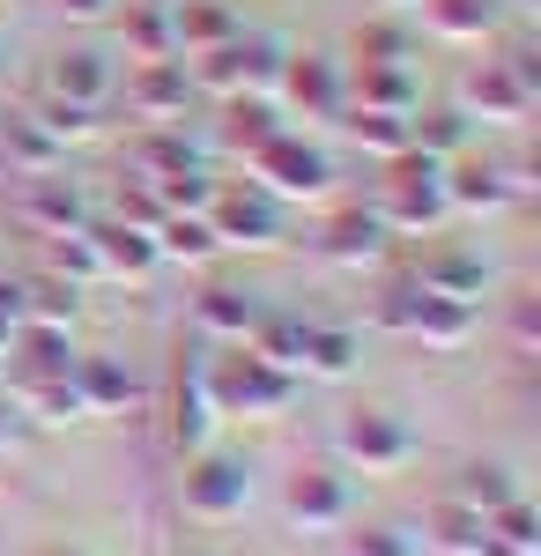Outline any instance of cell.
Segmentation results:
<instances>
[{
    "instance_id": "1",
    "label": "cell",
    "mask_w": 541,
    "mask_h": 556,
    "mask_svg": "<svg viewBox=\"0 0 541 556\" xmlns=\"http://www.w3.org/2000/svg\"><path fill=\"white\" fill-rule=\"evenodd\" d=\"M297 379L282 364H267L260 349H238V356H209V401L223 416H275V408H290Z\"/></svg>"
},
{
    "instance_id": "2",
    "label": "cell",
    "mask_w": 541,
    "mask_h": 556,
    "mask_svg": "<svg viewBox=\"0 0 541 556\" xmlns=\"http://www.w3.org/2000/svg\"><path fill=\"white\" fill-rule=\"evenodd\" d=\"M453 208L445 201V164H430V156H393V178H386V201H378V223L386 230H430L438 215Z\"/></svg>"
},
{
    "instance_id": "3",
    "label": "cell",
    "mask_w": 541,
    "mask_h": 556,
    "mask_svg": "<svg viewBox=\"0 0 541 556\" xmlns=\"http://www.w3.org/2000/svg\"><path fill=\"white\" fill-rule=\"evenodd\" d=\"M252 172L267 178V193H282V201H319V193H327V156L304 149V141H290V134H275V141L252 156Z\"/></svg>"
},
{
    "instance_id": "4",
    "label": "cell",
    "mask_w": 541,
    "mask_h": 556,
    "mask_svg": "<svg viewBox=\"0 0 541 556\" xmlns=\"http://www.w3.org/2000/svg\"><path fill=\"white\" fill-rule=\"evenodd\" d=\"M341 453L364 460V468H401V460L416 453V438H408L401 416H386V408H349V424H341Z\"/></svg>"
},
{
    "instance_id": "5",
    "label": "cell",
    "mask_w": 541,
    "mask_h": 556,
    "mask_svg": "<svg viewBox=\"0 0 541 556\" xmlns=\"http://www.w3.org/2000/svg\"><path fill=\"white\" fill-rule=\"evenodd\" d=\"M209 416H215V401H209V356H178V371H171V445L178 453H193L201 438H209Z\"/></svg>"
},
{
    "instance_id": "6",
    "label": "cell",
    "mask_w": 541,
    "mask_h": 556,
    "mask_svg": "<svg viewBox=\"0 0 541 556\" xmlns=\"http://www.w3.org/2000/svg\"><path fill=\"white\" fill-rule=\"evenodd\" d=\"M89 230V245H97V267H104V275H149V267H156V230H141V223H83Z\"/></svg>"
},
{
    "instance_id": "7",
    "label": "cell",
    "mask_w": 541,
    "mask_h": 556,
    "mask_svg": "<svg viewBox=\"0 0 541 556\" xmlns=\"http://www.w3.org/2000/svg\"><path fill=\"white\" fill-rule=\"evenodd\" d=\"M246 497H252V482L238 460H201V468L186 475V513H201V519L246 513Z\"/></svg>"
},
{
    "instance_id": "8",
    "label": "cell",
    "mask_w": 541,
    "mask_h": 556,
    "mask_svg": "<svg viewBox=\"0 0 541 556\" xmlns=\"http://www.w3.org/2000/svg\"><path fill=\"white\" fill-rule=\"evenodd\" d=\"M23 215L38 223V230H52V238H67V230H83L89 215H83V193L67 186V178H30V193H23Z\"/></svg>"
},
{
    "instance_id": "9",
    "label": "cell",
    "mask_w": 541,
    "mask_h": 556,
    "mask_svg": "<svg viewBox=\"0 0 541 556\" xmlns=\"http://www.w3.org/2000/svg\"><path fill=\"white\" fill-rule=\"evenodd\" d=\"M290 513L304 519V527H341V519H349V482L327 475V468L297 475L290 482Z\"/></svg>"
},
{
    "instance_id": "10",
    "label": "cell",
    "mask_w": 541,
    "mask_h": 556,
    "mask_svg": "<svg viewBox=\"0 0 541 556\" xmlns=\"http://www.w3.org/2000/svg\"><path fill=\"white\" fill-rule=\"evenodd\" d=\"M356 364V334L349 327H319V319H304V334H297V371H312V379H341Z\"/></svg>"
},
{
    "instance_id": "11",
    "label": "cell",
    "mask_w": 541,
    "mask_h": 556,
    "mask_svg": "<svg viewBox=\"0 0 541 556\" xmlns=\"http://www.w3.org/2000/svg\"><path fill=\"white\" fill-rule=\"evenodd\" d=\"M215 208V238H238V245H267L275 238V201L267 193H223Z\"/></svg>"
},
{
    "instance_id": "12",
    "label": "cell",
    "mask_w": 541,
    "mask_h": 556,
    "mask_svg": "<svg viewBox=\"0 0 541 556\" xmlns=\"http://www.w3.org/2000/svg\"><path fill=\"white\" fill-rule=\"evenodd\" d=\"M75 312H83V290L67 282V275H38V282H23V327H75Z\"/></svg>"
},
{
    "instance_id": "13",
    "label": "cell",
    "mask_w": 541,
    "mask_h": 556,
    "mask_svg": "<svg viewBox=\"0 0 541 556\" xmlns=\"http://www.w3.org/2000/svg\"><path fill=\"white\" fill-rule=\"evenodd\" d=\"M386 253V223L364 208H349V215H334L327 223V260H341V267H364V260Z\"/></svg>"
},
{
    "instance_id": "14",
    "label": "cell",
    "mask_w": 541,
    "mask_h": 556,
    "mask_svg": "<svg viewBox=\"0 0 541 556\" xmlns=\"http://www.w3.org/2000/svg\"><path fill=\"white\" fill-rule=\"evenodd\" d=\"M104 89H112V67H104V52H67L60 67H52V97L60 104H104Z\"/></svg>"
},
{
    "instance_id": "15",
    "label": "cell",
    "mask_w": 541,
    "mask_h": 556,
    "mask_svg": "<svg viewBox=\"0 0 541 556\" xmlns=\"http://www.w3.org/2000/svg\"><path fill=\"white\" fill-rule=\"evenodd\" d=\"M186 67H178V60H149V67H141V83H134V112H141V119H171V112H186Z\"/></svg>"
},
{
    "instance_id": "16",
    "label": "cell",
    "mask_w": 541,
    "mask_h": 556,
    "mask_svg": "<svg viewBox=\"0 0 541 556\" xmlns=\"http://www.w3.org/2000/svg\"><path fill=\"white\" fill-rule=\"evenodd\" d=\"M201 327L223 334V342H246L252 327H260V304H252L246 290H230V282H209V290H201Z\"/></svg>"
},
{
    "instance_id": "17",
    "label": "cell",
    "mask_w": 541,
    "mask_h": 556,
    "mask_svg": "<svg viewBox=\"0 0 541 556\" xmlns=\"http://www.w3.org/2000/svg\"><path fill=\"white\" fill-rule=\"evenodd\" d=\"M467 97H475V112H490V119H527V112H534V89L519 83L512 67H482Z\"/></svg>"
},
{
    "instance_id": "18",
    "label": "cell",
    "mask_w": 541,
    "mask_h": 556,
    "mask_svg": "<svg viewBox=\"0 0 541 556\" xmlns=\"http://www.w3.org/2000/svg\"><path fill=\"white\" fill-rule=\"evenodd\" d=\"M186 83H209L215 97H238V89H252V45H209V52H201V67H193V75H186Z\"/></svg>"
},
{
    "instance_id": "19",
    "label": "cell",
    "mask_w": 541,
    "mask_h": 556,
    "mask_svg": "<svg viewBox=\"0 0 541 556\" xmlns=\"http://www.w3.org/2000/svg\"><path fill=\"white\" fill-rule=\"evenodd\" d=\"M238 38V15L223 0H178V45L209 52V45H230Z\"/></svg>"
},
{
    "instance_id": "20",
    "label": "cell",
    "mask_w": 541,
    "mask_h": 556,
    "mask_svg": "<svg viewBox=\"0 0 541 556\" xmlns=\"http://www.w3.org/2000/svg\"><path fill=\"white\" fill-rule=\"evenodd\" d=\"M126 30H134V52H141V60H171V52H178V8H171V0H141V8L126 15Z\"/></svg>"
},
{
    "instance_id": "21",
    "label": "cell",
    "mask_w": 541,
    "mask_h": 556,
    "mask_svg": "<svg viewBox=\"0 0 541 556\" xmlns=\"http://www.w3.org/2000/svg\"><path fill=\"white\" fill-rule=\"evenodd\" d=\"M15 393H23V408H38L45 424H75V416H89L75 371H67V379H15Z\"/></svg>"
},
{
    "instance_id": "22",
    "label": "cell",
    "mask_w": 541,
    "mask_h": 556,
    "mask_svg": "<svg viewBox=\"0 0 541 556\" xmlns=\"http://www.w3.org/2000/svg\"><path fill=\"white\" fill-rule=\"evenodd\" d=\"M519 186H512V172H498V164H467V172L445 178V201H460V208H504Z\"/></svg>"
},
{
    "instance_id": "23",
    "label": "cell",
    "mask_w": 541,
    "mask_h": 556,
    "mask_svg": "<svg viewBox=\"0 0 541 556\" xmlns=\"http://www.w3.org/2000/svg\"><path fill=\"white\" fill-rule=\"evenodd\" d=\"M223 238H215V223L209 215H164L156 223V253H171V260H209Z\"/></svg>"
},
{
    "instance_id": "24",
    "label": "cell",
    "mask_w": 541,
    "mask_h": 556,
    "mask_svg": "<svg viewBox=\"0 0 541 556\" xmlns=\"http://www.w3.org/2000/svg\"><path fill=\"white\" fill-rule=\"evenodd\" d=\"M67 371H75L67 334H60V327H30V334H23V371H15V379H67Z\"/></svg>"
},
{
    "instance_id": "25",
    "label": "cell",
    "mask_w": 541,
    "mask_h": 556,
    "mask_svg": "<svg viewBox=\"0 0 541 556\" xmlns=\"http://www.w3.org/2000/svg\"><path fill=\"white\" fill-rule=\"evenodd\" d=\"M290 97H297V104H312L319 119H334V112H341V75H334L327 60H297V67H290Z\"/></svg>"
},
{
    "instance_id": "26",
    "label": "cell",
    "mask_w": 541,
    "mask_h": 556,
    "mask_svg": "<svg viewBox=\"0 0 541 556\" xmlns=\"http://www.w3.org/2000/svg\"><path fill=\"white\" fill-rule=\"evenodd\" d=\"M75 386H83L89 408H119V401H134V379H126L112 356H83V364H75Z\"/></svg>"
},
{
    "instance_id": "27",
    "label": "cell",
    "mask_w": 541,
    "mask_h": 556,
    "mask_svg": "<svg viewBox=\"0 0 541 556\" xmlns=\"http://www.w3.org/2000/svg\"><path fill=\"white\" fill-rule=\"evenodd\" d=\"M356 141L378 149V156H408L416 149V112H364L356 119Z\"/></svg>"
},
{
    "instance_id": "28",
    "label": "cell",
    "mask_w": 541,
    "mask_h": 556,
    "mask_svg": "<svg viewBox=\"0 0 541 556\" xmlns=\"http://www.w3.org/2000/svg\"><path fill=\"white\" fill-rule=\"evenodd\" d=\"M512 497H519V482H512L504 468H467V475H460V497H453V505H467V513L490 519V513H504Z\"/></svg>"
},
{
    "instance_id": "29",
    "label": "cell",
    "mask_w": 541,
    "mask_h": 556,
    "mask_svg": "<svg viewBox=\"0 0 541 556\" xmlns=\"http://www.w3.org/2000/svg\"><path fill=\"white\" fill-rule=\"evenodd\" d=\"M430 23L445 38H482L498 23V0H430Z\"/></svg>"
},
{
    "instance_id": "30",
    "label": "cell",
    "mask_w": 541,
    "mask_h": 556,
    "mask_svg": "<svg viewBox=\"0 0 541 556\" xmlns=\"http://www.w3.org/2000/svg\"><path fill=\"white\" fill-rule=\"evenodd\" d=\"M364 112H416V89H408V67H364Z\"/></svg>"
},
{
    "instance_id": "31",
    "label": "cell",
    "mask_w": 541,
    "mask_h": 556,
    "mask_svg": "<svg viewBox=\"0 0 541 556\" xmlns=\"http://www.w3.org/2000/svg\"><path fill=\"white\" fill-rule=\"evenodd\" d=\"M423 290H438V298H475V290H482V267H475V260H460V253H445V260H430V267H423L416 275Z\"/></svg>"
},
{
    "instance_id": "32",
    "label": "cell",
    "mask_w": 541,
    "mask_h": 556,
    "mask_svg": "<svg viewBox=\"0 0 541 556\" xmlns=\"http://www.w3.org/2000/svg\"><path fill=\"white\" fill-rule=\"evenodd\" d=\"M460 149H467V119H460V112H430V119H416V156L445 164V156H460Z\"/></svg>"
},
{
    "instance_id": "33",
    "label": "cell",
    "mask_w": 541,
    "mask_h": 556,
    "mask_svg": "<svg viewBox=\"0 0 541 556\" xmlns=\"http://www.w3.org/2000/svg\"><path fill=\"white\" fill-rule=\"evenodd\" d=\"M8 141H15V156H23V172L45 178L52 164H60V141L38 127V119H8Z\"/></svg>"
},
{
    "instance_id": "34",
    "label": "cell",
    "mask_w": 541,
    "mask_h": 556,
    "mask_svg": "<svg viewBox=\"0 0 541 556\" xmlns=\"http://www.w3.org/2000/svg\"><path fill=\"white\" fill-rule=\"evenodd\" d=\"M230 149H246V156H260V149H267V141H275V112H267V104H238V112H230Z\"/></svg>"
},
{
    "instance_id": "35",
    "label": "cell",
    "mask_w": 541,
    "mask_h": 556,
    "mask_svg": "<svg viewBox=\"0 0 541 556\" xmlns=\"http://www.w3.org/2000/svg\"><path fill=\"white\" fill-rule=\"evenodd\" d=\"M482 534H490V519L467 513V505H445V513H438V542H445L453 556H475V549H482Z\"/></svg>"
},
{
    "instance_id": "36",
    "label": "cell",
    "mask_w": 541,
    "mask_h": 556,
    "mask_svg": "<svg viewBox=\"0 0 541 556\" xmlns=\"http://www.w3.org/2000/svg\"><path fill=\"white\" fill-rule=\"evenodd\" d=\"M52 275H67V282H89V275H104V267H97V245H89V230H67V238H52Z\"/></svg>"
},
{
    "instance_id": "37",
    "label": "cell",
    "mask_w": 541,
    "mask_h": 556,
    "mask_svg": "<svg viewBox=\"0 0 541 556\" xmlns=\"http://www.w3.org/2000/svg\"><path fill=\"white\" fill-rule=\"evenodd\" d=\"M38 127L52 134L60 149H67V141H83V134L97 127V112H89V104H60V97H52V104H45V112H38Z\"/></svg>"
},
{
    "instance_id": "38",
    "label": "cell",
    "mask_w": 541,
    "mask_h": 556,
    "mask_svg": "<svg viewBox=\"0 0 541 556\" xmlns=\"http://www.w3.org/2000/svg\"><path fill=\"white\" fill-rule=\"evenodd\" d=\"M356 556H423V542L408 527H372V534H356Z\"/></svg>"
},
{
    "instance_id": "39",
    "label": "cell",
    "mask_w": 541,
    "mask_h": 556,
    "mask_svg": "<svg viewBox=\"0 0 541 556\" xmlns=\"http://www.w3.org/2000/svg\"><path fill=\"white\" fill-rule=\"evenodd\" d=\"M141 164H149V172H164V178H178V172H193V149H186L178 134H156V141L141 149Z\"/></svg>"
},
{
    "instance_id": "40",
    "label": "cell",
    "mask_w": 541,
    "mask_h": 556,
    "mask_svg": "<svg viewBox=\"0 0 541 556\" xmlns=\"http://www.w3.org/2000/svg\"><path fill=\"white\" fill-rule=\"evenodd\" d=\"M356 52H364V67H401V52H408V45H401V30H364Z\"/></svg>"
},
{
    "instance_id": "41",
    "label": "cell",
    "mask_w": 541,
    "mask_h": 556,
    "mask_svg": "<svg viewBox=\"0 0 541 556\" xmlns=\"http://www.w3.org/2000/svg\"><path fill=\"white\" fill-rule=\"evenodd\" d=\"M512 342L534 349V304H519V312H512Z\"/></svg>"
},
{
    "instance_id": "42",
    "label": "cell",
    "mask_w": 541,
    "mask_h": 556,
    "mask_svg": "<svg viewBox=\"0 0 541 556\" xmlns=\"http://www.w3.org/2000/svg\"><path fill=\"white\" fill-rule=\"evenodd\" d=\"M60 8H67V15H104L112 0H60Z\"/></svg>"
},
{
    "instance_id": "43",
    "label": "cell",
    "mask_w": 541,
    "mask_h": 556,
    "mask_svg": "<svg viewBox=\"0 0 541 556\" xmlns=\"http://www.w3.org/2000/svg\"><path fill=\"white\" fill-rule=\"evenodd\" d=\"M15 334H23V327H15V319H0V356H8V342H15Z\"/></svg>"
},
{
    "instance_id": "44",
    "label": "cell",
    "mask_w": 541,
    "mask_h": 556,
    "mask_svg": "<svg viewBox=\"0 0 541 556\" xmlns=\"http://www.w3.org/2000/svg\"><path fill=\"white\" fill-rule=\"evenodd\" d=\"M8 438H15V416H8V401H0V445H8Z\"/></svg>"
}]
</instances>
